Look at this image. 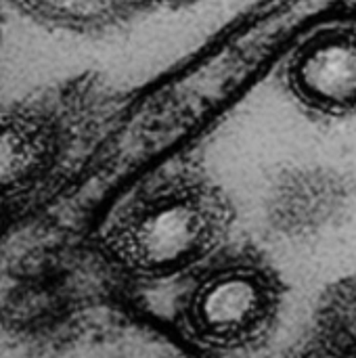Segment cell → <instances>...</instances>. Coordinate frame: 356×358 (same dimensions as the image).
Segmentation results:
<instances>
[{"instance_id":"cell-1","label":"cell","mask_w":356,"mask_h":358,"mask_svg":"<svg viewBox=\"0 0 356 358\" xmlns=\"http://www.w3.org/2000/svg\"><path fill=\"white\" fill-rule=\"evenodd\" d=\"M235 210L201 172H174L138 191L105 224L101 245L124 271L170 279L208 262L229 239Z\"/></svg>"},{"instance_id":"cell-2","label":"cell","mask_w":356,"mask_h":358,"mask_svg":"<svg viewBox=\"0 0 356 358\" xmlns=\"http://www.w3.org/2000/svg\"><path fill=\"white\" fill-rule=\"evenodd\" d=\"M281 281L262 260L241 254L208 266L185 300L183 321L193 340L214 350L256 344L281 306Z\"/></svg>"},{"instance_id":"cell-3","label":"cell","mask_w":356,"mask_h":358,"mask_svg":"<svg viewBox=\"0 0 356 358\" xmlns=\"http://www.w3.org/2000/svg\"><path fill=\"white\" fill-rule=\"evenodd\" d=\"M285 86L315 115H356V23L327 25L304 38L287 59Z\"/></svg>"},{"instance_id":"cell-4","label":"cell","mask_w":356,"mask_h":358,"mask_svg":"<svg viewBox=\"0 0 356 358\" xmlns=\"http://www.w3.org/2000/svg\"><path fill=\"white\" fill-rule=\"evenodd\" d=\"M350 187L329 168H298L273 189L266 212L273 227L285 237H306L334 224L348 208Z\"/></svg>"},{"instance_id":"cell-5","label":"cell","mask_w":356,"mask_h":358,"mask_svg":"<svg viewBox=\"0 0 356 358\" xmlns=\"http://www.w3.org/2000/svg\"><path fill=\"white\" fill-rule=\"evenodd\" d=\"M55 153L46 122L27 113L0 115V201L31 185Z\"/></svg>"},{"instance_id":"cell-6","label":"cell","mask_w":356,"mask_h":358,"mask_svg":"<svg viewBox=\"0 0 356 358\" xmlns=\"http://www.w3.org/2000/svg\"><path fill=\"white\" fill-rule=\"evenodd\" d=\"M315 336L332 358H356V277L329 283L313 313Z\"/></svg>"},{"instance_id":"cell-7","label":"cell","mask_w":356,"mask_h":358,"mask_svg":"<svg viewBox=\"0 0 356 358\" xmlns=\"http://www.w3.org/2000/svg\"><path fill=\"white\" fill-rule=\"evenodd\" d=\"M36 19L69 31H101L124 21L136 0H19Z\"/></svg>"},{"instance_id":"cell-8","label":"cell","mask_w":356,"mask_h":358,"mask_svg":"<svg viewBox=\"0 0 356 358\" xmlns=\"http://www.w3.org/2000/svg\"><path fill=\"white\" fill-rule=\"evenodd\" d=\"M138 4H183V2H191V0H136Z\"/></svg>"}]
</instances>
